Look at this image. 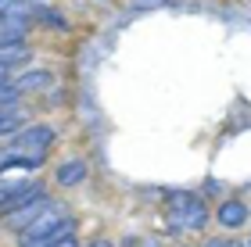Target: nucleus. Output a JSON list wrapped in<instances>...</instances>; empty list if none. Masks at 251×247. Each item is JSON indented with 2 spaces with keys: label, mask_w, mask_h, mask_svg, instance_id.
Listing matches in <instances>:
<instances>
[{
  "label": "nucleus",
  "mask_w": 251,
  "mask_h": 247,
  "mask_svg": "<svg viewBox=\"0 0 251 247\" xmlns=\"http://www.w3.org/2000/svg\"><path fill=\"white\" fill-rule=\"evenodd\" d=\"M58 247H79V244H75V233H72V237H68V240H61Z\"/></svg>",
  "instance_id": "14"
},
{
  "label": "nucleus",
  "mask_w": 251,
  "mask_h": 247,
  "mask_svg": "<svg viewBox=\"0 0 251 247\" xmlns=\"http://www.w3.org/2000/svg\"><path fill=\"white\" fill-rule=\"evenodd\" d=\"M54 140H58V133L50 126H29V129H22L18 136L11 140V147L4 154H36V158H47Z\"/></svg>",
  "instance_id": "3"
},
{
  "label": "nucleus",
  "mask_w": 251,
  "mask_h": 247,
  "mask_svg": "<svg viewBox=\"0 0 251 247\" xmlns=\"http://www.w3.org/2000/svg\"><path fill=\"white\" fill-rule=\"evenodd\" d=\"M50 83H54L50 72H25L15 79V90H47Z\"/></svg>",
  "instance_id": "8"
},
{
  "label": "nucleus",
  "mask_w": 251,
  "mask_h": 247,
  "mask_svg": "<svg viewBox=\"0 0 251 247\" xmlns=\"http://www.w3.org/2000/svg\"><path fill=\"white\" fill-rule=\"evenodd\" d=\"M204 247H223V240H208V244H204Z\"/></svg>",
  "instance_id": "17"
},
{
  "label": "nucleus",
  "mask_w": 251,
  "mask_h": 247,
  "mask_svg": "<svg viewBox=\"0 0 251 247\" xmlns=\"http://www.w3.org/2000/svg\"><path fill=\"white\" fill-rule=\"evenodd\" d=\"M36 197H47V186L36 183L32 176H22V179H11V176H0V211H15L22 204Z\"/></svg>",
  "instance_id": "2"
},
{
  "label": "nucleus",
  "mask_w": 251,
  "mask_h": 247,
  "mask_svg": "<svg viewBox=\"0 0 251 247\" xmlns=\"http://www.w3.org/2000/svg\"><path fill=\"white\" fill-rule=\"evenodd\" d=\"M68 219H72V215H68V211H65L61 204L47 201V208H43L40 215L32 219L25 229H22V247H25V244H36V240H43V237H50V233L58 229V226H65Z\"/></svg>",
  "instance_id": "4"
},
{
  "label": "nucleus",
  "mask_w": 251,
  "mask_h": 247,
  "mask_svg": "<svg viewBox=\"0 0 251 247\" xmlns=\"http://www.w3.org/2000/svg\"><path fill=\"white\" fill-rule=\"evenodd\" d=\"M248 204L244 201H223L219 204V211H215V219H219V226L223 229H241L244 222H248Z\"/></svg>",
  "instance_id": "6"
},
{
  "label": "nucleus",
  "mask_w": 251,
  "mask_h": 247,
  "mask_svg": "<svg viewBox=\"0 0 251 247\" xmlns=\"http://www.w3.org/2000/svg\"><path fill=\"white\" fill-rule=\"evenodd\" d=\"M86 176H90V161H86V158H68V161L58 165L54 183H58V186H79Z\"/></svg>",
  "instance_id": "5"
},
{
  "label": "nucleus",
  "mask_w": 251,
  "mask_h": 247,
  "mask_svg": "<svg viewBox=\"0 0 251 247\" xmlns=\"http://www.w3.org/2000/svg\"><path fill=\"white\" fill-rule=\"evenodd\" d=\"M72 233H75V222L68 219L65 226H58V229L50 233V237H43V240H36V244H25V247H58L61 240H68V237H72Z\"/></svg>",
  "instance_id": "9"
},
{
  "label": "nucleus",
  "mask_w": 251,
  "mask_h": 247,
  "mask_svg": "<svg viewBox=\"0 0 251 247\" xmlns=\"http://www.w3.org/2000/svg\"><path fill=\"white\" fill-rule=\"evenodd\" d=\"M248 247H251V244H248Z\"/></svg>",
  "instance_id": "18"
},
{
  "label": "nucleus",
  "mask_w": 251,
  "mask_h": 247,
  "mask_svg": "<svg viewBox=\"0 0 251 247\" xmlns=\"http://www.w3.org/2000/svg\"><path fill=\"white\" fill-rule=\"evenodd\" d=\"M25 126V115H22V108L15 111H0V136H7V133H18Z\"/></svg>",
  "instance_id": "10"
},
{
  "label": "nucleus",
  "mask_w": 251,
  "mask_h": 247,
  "mask_svg": "<svg viewBox=\"0 0 251 247\" xmlns=\"http://www.w3.org/2000/svg\"><path fill=\"white\" fill-rule=\"evenodd\" d=\"M169 0H133V7L136 11H154V7H165Z\"/></svg>",
  "instance_id": "13"
},
{
  "label": "nucleus",
  "mask_w": 251,
  "mask_h": 247,
  "mask_svg": "<svg viewBox=\"0 0 251 247\" xmlns=\"http://www.w3.org/2000/svg\"><path fill=\"white\" fill-rule=\"evenodd\" d=\"M223 247H248V244H237V240H223Z\"/></svg>",
  "instance_id": "15"
},
{
  "label": "nucleus",
  "mask_w": 251,
  "mask_h": 247,
  "mask_svg": "<svg viewBox=\"0 0 251 247\" xmlns=\"http://www.w3.org/2000/svg\"><path fill=\"white\" fill-rule=\"evenodd\" d=\"M18 100H22V90H15V83L0 86V111H15Z\"/></svg>",
  "instance_id": "12"
},
{
  "label": "nucleus",
  "mask_w": 251,
  "mask_h": 247,
  "mask_svg": "<svg viewBox=\"0 0 251 247\" xmlns=\"http://www.w3.org/2000/svg\"><path fill=\"white\" fill-rule=\"evenodd\" d=\"M36 18H40V22H47V25H50V29H58V32L68 29V18L61 15V11H54V7H36Z\"/></svg>",
  "instance_id": "11"
},
{
  "label": "nucleus",
  "mask_w": 251,
  "mask_h": 247,
  "mask_svg": "<svg viewBox=\"0 0 251 247\" xmlns=\"http://www.w3.org/2000/svg\"><path fill=\"white\" fill-rule=\"evenodd\" d=\"M165 219H169V233H201L208 222L204 197H198L194 190H173L165 201Z\"/></svg>",
  "instance_id": "1"
},
{
  "label": "nucleus",
  "mask_w": 251,
  "mask_h": 247,
  "mask_svg": "<svg viewBox=\"0 0 251 247\" xmlns=\"http://www.w3.org/2000/svg\"><path fill=\"white\" fill-rule=\"evenodd\" d=\"M47 201H50V197H36V201H29V204H22V208H15V211H7V222H11L15 229H25L29 222L36 219L43 208H47Z\"/></svg>",
  "instance_id": "7"
},
{
  "label": "nucleus",
  "mask_w": 251,
  "mask_h": 247,
  "mask_svg": "<svg viewBox=\"0 0 251 247\" xmlns=\"http://www.w3.org/2000/svg\"><path fill=\"white\" fill-rule=\"evenodd\" d=\"M90 247H111L108 240H94V244H90Z\"/></svg>",
  "instance_id": "16"
}]
</instances>
